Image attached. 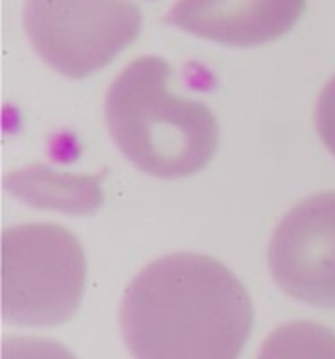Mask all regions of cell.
<instances>
[{
    "mask_svg": "<svg viewBox=\"0 0 335 359\" xmlns=\"http://www.w3.org/2000/svg\"><path fill=\"white\" fill-rule=\"evenodd\" d=\"M6 187L36 208L90 214L102 204L100 177L61 175L43 165H32L6 177Z\"/></svg>",
    "mask_w": 335,
    "mask_h": 359,
    "instance_id": "cell-7",
    "label": "cell"
},
{
    "mask_svg": "<svg viewBox=\"0 0 335 359\" xmlns=\"http://www.w3.org/2000/svg\"><path fill=\"white\" fill-rule=\"evenodd\" d=\"M2 316L18 326H57L81 306L86 257L59 224H20L2 233Z\"/></svg>",
    "mask_w": 335,
    "mask_h": 359,
    "instance_id": "cell-3",
    "label": "cell"
},
{
    "mask_svg": "<svg viewBox=\"0 0 335 359\" xmlns=\"http://www.w3.org/2000/svg\"><path fill=\"white\" fill-rule=\"evenodd\" d=\"M306 0H177L167 22L230 48H255L294 28Z\"/></svg>",
    "mask_w": 335,
    "mask_h": 359,
    "instance_id": "cell-6",
    "label": "cell"
},
{
    "mask_svg": "<svg viewBox=\"0 0 335 359\" xmlns=\"http://www.w3.org/2000/svg\"><path fill=\"white\" fill-rule=\"evenodd\" d=\"M24 28L49 67L81 81L134 43L142 12L132 0H26Z\"/></svg>",
    "mask_w": 335,
    "mask_h": 359,
    "instance_id": "cell-4",
    "label": "cell"
},
{
    "mask_svg": "<svg viewBox=\"0 0 335 359\" xmlns=\"http://www.w3.org/2000/svg\"><path fill=\"white\" fill-rule=\"evenodd\" d=\"M316 126L324 146L335 156V75L327 81L317 98Z\"/></svg>",
    "mask_w": 335,
    "mask_h": 359,
    "instance_id": "cell-8",
    "label": "cell"
},
{
    "mask_svg": "<svg viewBox=\"0 0 335 359\" xmlns=\"http://www.w3.org/2000/svg\"><path fill=\"white\" fill-rule=\"evenodd\" d=\"M268 267L288 297L335 309V191L300 201L278 222L268 243Z\"/></svg>",
    "mask_w": 335,
    "mask_h": 359,
    "instance_id": "cell-5",
    "label": "cell"
},
{
    "mask_svg": "<svg viewBox=\"0 0 335 359\" xmlns=\"http://www.w3.org/2000/svg\"><path fill=\"white\" fill-rule=\"evenodd\" d=\"M169 81L165 59H134L108 88L104 116L118 149L139 171L179 179L208 165L220 126L206 104L171 93Z\"/></svg>",
    "mask_w": 335,
    "mask_h": 359,
    "instance_id": "cell-2",
    "label": "cell"
},
{
    "mask_svg": "<svg viewBox=\"0 0 335 359\" xmlns=\"http://www.w3.org/2000/svg\"><path fill=\"white\" fill-rule=\"evenodd\" d=\"M134 358L228 359L253 328V304L233 273L210 255L169 253L134 277L120 306Z\"/></svg>",
    "mask_w": 335,
    "mask_h": 359,
    "instance_id": "cell-1",
    "label": "cell"
}]
</instances>
